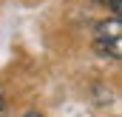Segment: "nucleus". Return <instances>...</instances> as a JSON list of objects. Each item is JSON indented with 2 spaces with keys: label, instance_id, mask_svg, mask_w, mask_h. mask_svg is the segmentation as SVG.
I'll list each match as a JSON object with an SVG mask.
<instances>
[{
  "label": "nucleus",
  "instance_id": "obj_1",
  "mask_svg": "<svg viewBox=\"0 0 122 117\" xmlns=\"http://www.w3.org/2000/svg\"><path fill=\"white\" fill-rule=\"evenodd\" d=\"M119 20L114 17V20H105V23H99V29H97V49L102 52V54H111V57H119L122 54V43H119Z\"/></svg>",
  "mask_w": 122,
  "mask_h": 117
},
{
  "label": "nucleus",
  "instance_id": "obj_3",
  "mask_svg": "<svg viewBox=\"0 0 122 117\" xmlns=\"http://www.w3.org/2000/svg\"><path fill=\"white\" fill-rule=\"evenodd\" d=\"M0 111H3V100H0Z\"/></svg>",
  "mask_w": 122,
  "mask_h": 117
},
{
  "label": "nucleus",
  "instance_id": "obj_2",
  "mask_svg": "<svg viewBox=\"0 0 122 117\" xmlns=\"http://www.w3.org/2000/svg\"><path fill=\"white\" fill-rule=\"evenodd\" d=\"M26 117H40V114H26Z\"/></svg>",
  "mask_w": 122,
  "mask_h": 117
}]
</instances>
